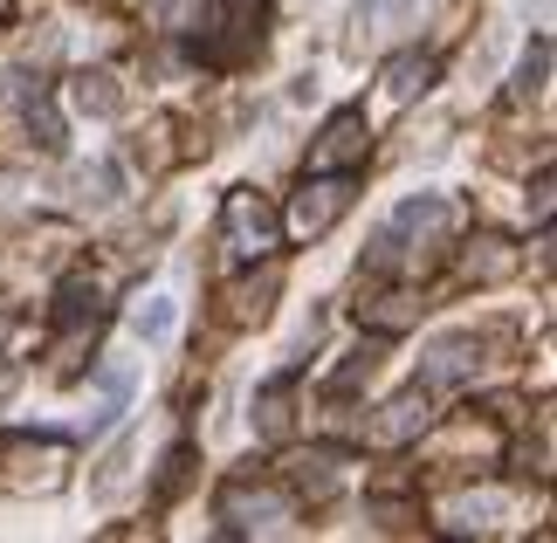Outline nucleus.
<instances>
[{"mask_svg":"<svg viewBox=\"0 0 557 543\" xmlns=\"http://www.w3.org/2000/svg\"><path fill=\"white\" fill-rule=\"evenodd\" d=\"M269 41V0H207V35L193 41V55L207 70H234Z\"/></svg>","mask_w":557,"mask_h":543,"instance_id":"obj_3","label":"nucleus"},{"mask_svg":"<svg viewBox=\"0 0 557 543\" xmlns=\"http://www.w3.org/2000/svg\"><path fill=\"white\" fill-rule=\"evenodd\" d=\"M461 234V200H447V193H420V200H406L393 221L372 234L366 248V269L372 275H406V269H426L434 255Z\"/></svg>","mask_w":557,"mask_h":543,"instance_id":"obj_1","label":"nucleus"},{"mask_svg":"<svg viewBox=\"0 0 557 543\" xmlns=\"http://www.w3.org/2000/svg\"><path fill=\"white\" fill-rule=\"evenodd\" d=\"M70 97H76V111H83V118H124V90H117V76H111V70H83Z\"/></svg>","mask_w":557,"mask_h":543,"instance_id":"obj_16","label":"nucleus"},{"mask_svg":"<svg viewBox=\"0 0 557 543\" xmlns=\"http://www.w3.org/2000/svg\"><path fill=\"white\" fill-rule=\"evenodd\" d=\"M523 269V255L496 242V234H475V242H461V282H509Z\"/></svg>","mask_w":557,"mask_h":543,"instance_id":"obj_13","label":"nucleus"},{"mask_svg":"<svg viewBox=\"0 0 557 543\" xmlns=\"http://www.w3.org/2000/svg\"><path fill=\"white\" fill-rule=\"evenodd\" d=\"M221 523L234 530V536H248V530H283V523H296V495L289 489H275V482H227L221 489Z\"/></svg>","mask_w":557,"mask_h":543,"instance_id":"obj_7","label":"nucleus"},{"mask_svg":"<svg viewBox=\"0 0 557 543\" xmlns=\"http://www.w3.org/2000/svg\"><path fill=\"white\" fill-rule=\"evenodd\" d=\"M14 331H21V323H14V317H0V351H8V337H14Z\"/></svg>","mask_w":557,"mask_h":543,"instance_id":"obj_26","label":"nucleus"},{"mask_svg":"<svg viewBox=\"0 0 557 543\" xmlns=\"http://www.w3.org/2000/svg\"><path fill=\"white\" fill-rule=\"evenodd\" d=\"M221 242H227V255H242V262H269L275 242H283V213L255 186H234L227 207H221Z\"/></svg>","mask_w":557,"mask_h":543,"instance_id":"obj_4","label":"nucleus"},{"mask_svg":"<svg viewBox=\"0 0 557 543\" xmlns=\"http://www.w3.org/2000/svg\"><path fill=\"white\" fill-rule=\"evenodd\" d=\"M337 482H345V447H310L289 461V495L324 503V495H337Z\"/></svg>","mask_w":557,"mask_h":543,"instance_id":"obj_12","label":"nucleus"},{"mask_svg":"<svg viewBox=\"0 0 557 543\" xmlns=\"http://www.w3.org/2000/svg\"><path fill=\"white\" fill-rule=\"evenodd\" d=\"M379 516H385V530H406V523H413V509H406V503H379Z\"/></svg>","mask_w":557,"mask_h":543,"instance_id":"obj_25","label":"nucleus"},{"mask_svg":"<svg viewBox=\"0 0 557 543\" xmlns=\"http://www.w3.org/2000/svg\"><path fill=\"white\" fill-rule=\"evenodd\" d=\"M420 310H426V303H420V296H406V289H399V296H379V303H358V317H366V323H372L379 337L406 331V323H413Z\"/></svg>","mask_w":557,"mask_h":543,"instance_id":"obj_18","label":"nucleus"},{"mask_svg":"<svg viewBox=\"0 0 557 543\" xmlns=\"http://www.w3.org/2000/svg\"><path fill=\"white\" fill-rule=\"evenodd\" d=\"M76 468V447L62 433H8L0 441V489L14 495H55Z\"/></svg>","mask_w":557,"mask_h":543,"instance_id":"obj_2","label":"nucleus"},{"mask_svg":"<svg viewBox=\"0 0 557 543\" xmlns=\"http://www.w3.org/2000/svg\"><path fill=\"white\" fill-rule=\"evenodd\" d=\"M103 317V289H97V275H70L55 289V323H97Z\"/></svg>","mask_w":557,"mask_h":543,"instance_id":"obj_17","label":"nucleus"},{"mask_svg":"<svg viewBox=\"0 0 557 543\" xmlns=\"http://www.w3.org/2000/svg\"><path fill=\"white\" fill-rule=\"evenodd\" d=\"M434 76H441V62L426 55V49H399L393 62H385V97H393V103H413L420 90H434Z\"/></svg>","mask_w":557,"mask_h":543,"instance_id":"obj_14","label":"nucleus"},{"mask_svg":"<svg viewBox=\"0 0 557 543\" xmlns=\"http://www.w3.org/2000/svg\"><path fill=\"white\" fill-rule=\"evenodd\" d=\"M275 296H283V269H262V275H248V282H234V289H221V317L227 323H262L275 310Z\"/></svg>","mask_w":557,"mask_h":543,"instance_id":"obj_11","label":"nucleus"},{"mask_svg":"<svg viewBox=\"0 0 557 543\" xmlns=\"http://www.w3.org/2000/svg\"><path fill=\"white\" fill-rule=\"evenodd\" d=\"M351 200H358V172H304V186H296L283 221H289V234L317 242V234H331L351 213Z\"/></svg>","mask_w":557,"mask_h":543,"instance_id":"obj_5","label":"nucleus"},{"mask_svg":"<svg viewBox=\"0 0 557 543\" xmlns=\"http://www.w3.org/2000/svg\"><path fill=\"white\" fill-rule=\"evenodd\" d=\"M289 393H296V372L269 379L262 393H255V433H262V441H283L289 433Z\"/></svg>","mask_w":557,"mask_h":543,"instance_id":"obj_15","label":"nucleus"},{"mask_svg":"<svg viewBox=\"0 0 557 543\" xmlns=\"http://www.w3.org/2000/svg\"><path fill=\"white\" fill-rule=\"evenodd\" d=\"M186 474H193V447L180 441V447H165V461H159V482H152V503L165 509V503H173V495L186 489Z\"/></svg>","mask_w":557,"mask_h":543,"instance_id":"obj_21","label":"nucleus"},{"mask_svg":"<svg viewBox=\"0 0 557 543\" xmlns=\"http://www.w3.org/2000/svg\"><path fill=\"white\" fill-rule=\"evenodd\" d=\"M379 372V344H358V351L345 358V365H337V372H331V385H324V399L337 406V399H351L358 393V385H366Z\"/></svg>","mask_w":557,"mask_h":543,"instance_id":"obj_19","label":"nucleus"},{"mask_svg":"<svg viewBox=\"0 0 557 543\" xmlns=\"http://www.w3.org/2000/svg\"><path fill=\"white\" fill-rule=\"evenodd\" d=\"M509 331H447L434 351H426V365H420V385L426 393H447V385H468V379H482L488 365V351H496Z\"/></svg>","mask_w":557,"mask_h":543,"instance_id":"obj_6","label":"nucleus"},{"mask_svg":"<svg viewBox=\"0 0 557 543\" xmlns=\"http://www.w3.org/2000/svg\"><path fill=\"white\" fill-rule=\"evenodd\" d=\"M426 427H434V393H426V385H413V393H399V399L372 420V441H379V447H406V441H420Z\"/></svg>","mask_w":557,"mask_h":543,"instance_id":"obj_9","label":"nucleus"},{"mask_svg":"<svg viewBox=\"0 0 557 543\" xmlns=\"http://www.w3.org/2000/svg\"><path fill=\"white\" fill-rule=\"evenodd\" d=\"M132 323H138V337H165V331H173V303H165V296H152V303H138V310H132Z\"/></svg>","mask_w":557,"mask_h":543,"instance_id":"obj_23","label":"nucleus"},{"mask_svg":"<svg viewBox=\"0 0 557 543\" xmlns=\"http://www.w3.org/2000/svg\"><path fill=\"white\" fill-rule=\"evenodd\" d=\"M76 186H83V200L103 207V200H117V193H124V165H117V159H97V165L76 172Z\"/></svg>","mask_w":557,"mask_h":543,"instance_id":"obj_22","label":"nucleus"},{"mask_svg":"<svg viewBox=\"0 0 557 543\" xmlns=\"http://www.w3.org/2000/svg\"><path fill=\"white\" fill-rule=\"evenodd\" d=\"M530 213L550 221V172H537V186H530Z\"/></svg>","mask_w":557,"mask_h":543,"instance_id":"obj_24","label":"nucleus"},{"mask_svg":"<svg viewBox=\"0 0 557 543\" xmlns=\"http://www.w3.org/2000/svg\"><path fill=\"white\" fill-rule=\"evenodd\" d=\"M544 83H550V35H537V41L523 49L517 83H509V97H544Z\"/></svg>","mask_w":557,"mask_h":543,"instance_id":"obj_20","label":"nucleus"},{"mask_svg":"<svg viewBox=\"0 0 557 543\" xmlns=\"http://www.w3.org/2000/svg\"><path fill=\"white\" fill-rule=\"evenodd\" d=\"M366 151H372V124H366V111H331V124L317 132L304 172H358V165H366Z\"/></svg>","mask_w":557,"mask_h":543,"instance_id":"obj_8","label":"nucleus"},{"mask_svg":"<svg viewBox=\"0 0 557 543\" xmlns=\"http://www.w3.org/2000/svg\"><path fill=\"white\" fill-rule=\"evenodd\" d=\"M14 103H21V124H28V138H35L41 151H62V118H55L49 83L21 70V76H14Z\"/></svg>","mask_w":557,"mask_h":543,"instance_id":"obj_10","label":"nucleus"}]
</instances>
